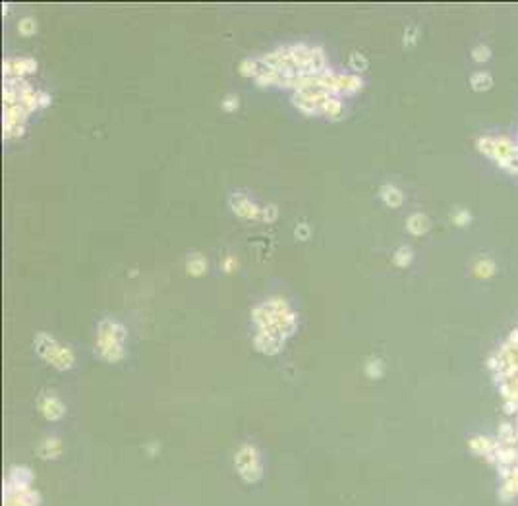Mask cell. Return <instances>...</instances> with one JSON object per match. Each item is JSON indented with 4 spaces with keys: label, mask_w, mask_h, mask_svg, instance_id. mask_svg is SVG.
Returning a JSON list of instances; mask_svg holds the SVG:
<instances>
[{
    "label": "cell",
    "mask_w": 518,
    "mask_h": 506,
    "mask_svg": "<svg viewBox=\"0 0 518 506\" xmlns=\"http://www.w3.org/2000/svg\"><path fill=\"white\" fill-rule=\"evenodd\" d=\"M379 199L383 201L385 207L389 209H399L400 205L404 203V194L399 186L395 184H381L379 188Z\"/></svg>",
    "instance_id": "5b68a950"
},
{
    "label": "cell",
    "mask_w": 518,
    "mask_h": 506,
    "mask_svg": "<svg viewBox=\"0 0 518 506\" xmlns=\"http://www.w3.org/2000/svg\"><path fill=\"white\" fill-rule=\"evenodd\" d=\"M418 35H420V29L418 27H408L404 31V46H414L416 41H418Z\"/></svg>",
    "instance_id": "ac0fdd59"
},
{
    "label": "cell",
    "mask_w": 518,
    "mask_h": 506,
    "mask_svg": "<svg viewBox=\"0 0 518 506\" xmlns=\"http://www.w3.org/2000/svg\"><path fill=\"white\" fill-rule=\"evenodd\" d=\"M470 213L466 211V209H462V211H456L454 215H450V220L456 224V226H464V224H468L470 222Z\"/></svg>",
    "instance_id": "2e32d148"
},
{
    "label": "cell",
    "mask_w": 518,
    "mask_h": 506,
    "mask_svg": "<svg viewBox=\"0 0 518 506\" xmlns=\"http://www.w3.org/2000/svg\"><path fill=\"white\" fill-rule=\"evenodd\" d=\"M470 85H472V89L474 91H487V89H491V85H493V78H491V74L489 72H474L472 74V78H470Z\"/></svg>",
    "instance_id": "30bf717a"
},
{
    "label": "cell",
    "mask_w": 518,
    "mask_h": 506,
    "mask_svg": "<svg viewBox=\"0 0 518 506\" xmlns=\"http://www.w3.org/2000/svg\"><path fill=\"white\" fill-rule=\"evenodd\" d=\"M18 33L22 37H33L37 33V20L33 16H23L18 22Z\"/></svg>",
    "instance_id": "7c38bea8"
},
{
    "label": "cell",
    "mask_w": 518,
    "mask_h": 506,
    "mask_svg": "<svg viewBox=\"0 0 518 506\" xmlns=\"http://www.w3.org/2000/svg\"><path fill=\"white\" fill-rule=\"evenodd\" d=\"M414 261V251L410 245H399L395 251H393V263L397 267H410Z\"/></svg>",
    "instance_id": "9c48e42d"
},
{
    "label": "cell",
    "mask_w": 518,
    "mask_h": 506,
    "mask_svg": "<svg viewBox=\"0 0 518 506\" xmlns=\"http://www.w3.org/2000/svg\"><path fill=\"white\" fill-rule=\"evenodd\" d=\"M228 209L242 220H261L263 219V205L251 199L246 192H232L226 199Z\"/></svg>",
    "instance_id": "7a4b0ae2"
},
{
    "label": "cell",
    "mask_w": 518,
    "mask_h": 506,
    "mask_svg": "<svg viewBox=\"0 0 518 506\" xmlns=\"http://www.w3.org/2000/svg\"><path fill=\"white\" fill-rule=\"evenodd\" d=\"M37 350L41 352V355H43L46 361H50L52 365H56V367H60V369L70 367L72 361H74V357H72L70 350H66L64 346H60L58 342H54L52 338H48V336H45V334H41L39 338H37Z\"/></svg>",
    "instance_id": "3957f363"
},
{
    "label": "cell",
    "mask_w": 518,
    "mask_h": 506,
    "mask_svg": "<svg viewBox=\"0 0 518 506\" xmlns=\"http://www.w3.org/2000/svg\"><path fill=\"white\" fill-rule=\"evenodd\" d=\"M238 107H240V97L236 93H226L223 97V101H221V109L225 112H236Z\"/></svg>",
    "instance_id": "4fadbf2b"
},
{
    "label": "cell",
    "mask_w": 518,
    "mask_h": 506,
    "mask_svg": "<svg viewBox=\"0 0 518 506\" xmlns=\"http://www.w3.org/2000/svg\"><path fill=\"white\" fill-rule=\"evenodd\" d=\"M493 269H495V265H493L491 259H479V263L476 265V273L483 274V276L491 274L493 273Z\"/></svg>",
    "instance_id": "e0dca14e"
},
{
    "label": "cell",
    "mask_w": 518,
    "mask_h": 506,
    "mask_svg": "<svg viewBox=\"0 0 518 506\" xmlns=\"http://www.w3.org/2000/svg\"><path fill=\"white\" fill-rule=\"evenodd\" d=\"M348 66H350V70H352L356 76H360V74H363V72L367 70L369 60L365 58V54H361V52H358V50H352L350 56H348Z\"/></svg>",
    "instance_id": "8fae6325"
},
{
    "label": "cell",
    "mask_w": 518,
    "mask_h": 506,
    "mask_svg": "<svg viewBox=\"0 0 518 506\" xmlns=\"http://www.w3.org/2000/svg\"><path fill=\"white\" fill-rule=\"evenodd\" d=\"M429 228H431V220L424 213H412L406 219V230L412 236H424L429 232Z\"/></svg>",
    "instance_id": "8992f818"
},
{
    "label": "cell",
    "mask_w": 518,
    "mask_h": 506,
    "mask_svg": "<svg viewBox=\"0 0 518 506\" xmlns=\"http://www.w3.org/2000/svg\"><path fill=\"white\" fill-rule=\"evenodd\" d=\"M41 412L45 414V418H48V419H58L60 418V414L64 412V406H62V402L56 398V396H43L41 398Z\"/></svg>",
    "instance_id": "ba28073f"
},
{
    "label": "cell",
    "mask_w": 518,
    "mask_h": 506,
    "mask_svg": "<svg viewBox=\"0 0 518 506\" xmlns=\"http://www.w3.org/2000/svg\"><path fill=\"white\" fill-rule=\"evenodd\" d=\"M221 267H223L225 273H232V271L238 269V259H236L234 255H226V257L221 261Z\"/></svg>",
    "instance_id": "d6986e66"
},
{
    "label": "cell",
    "mask_w": 518,
    "mask_h": 506,
    "mask_svg": "<svg viewBox=\"0 0 518 506\" xmlns=\"http://www.w3.org/2000/svg\"><path fill=\"white\" fill-rule=\"evenodd\" d=\"M277 217H279V209H277L275 203L263 205V219H261V222H275Z\"/></svg>",
    "instance_id": "9a60e30c"
},
{
    "label": "cell",
    "mask_w": 518,
    "mask_h": 506,
    "mask_svg": "<svg viewBox=\"0 0 518 506\" xmlns=\"http://www.w3.org/2000/svg\"><path fill=\"white\" fill-rule=\"evenodd\" d=\"M186 273L192 276H201L207 273V257L201 251H192L186 255Z\"/></svg>",
    "instance_id": "52a82bcc"
},
{
    "label": "cell",
    "mask_w": 518,
    "mask_h": 506,
    "mask_svg": "<svg viewBox=\"0 0 518 506\" xmlns=\"http://www.w3.org/2000/svg\"><path fill=\"white\" fill-rule=\"evenodd\" d=\"M99 348L101 355L114 361L122 355V340H124V329L116 323H103L99 330Z\"/></svg>",
    "instance_id": "6da1fadb"
},
{
    "label": "cell",
    "mask_w": 518,
    "mask_h": 506,
    "mask_svg": "<svg viewBox=\"0 0 518 506\" xmlns=\"http://www.w3.org/2000/svg\"><path fill=\"white\" fill-rule=\"evenodd\" d=\"M472 58H474L476 62H487V60L491 58V48H489L487 44H476V46L472 48Z\"/></svg>",
    "instance_id": "5bb4252c"
},
{
    "label": "cell",
    "mask_w": 518,
    "mask_h": 506,
    "mask_svg": "<svg viewBox=\"0 0 518 506\" xmlns=\"http://www.w3.org/2000/svg\"><path fill=\"white\" fill-rule=\"evenodd\" d=\"M294 236H296L298 240L304 242V240H308V238L312 236V228H310L306 222H300V224L296 226V230H294Z\"/></svg>",
    "instance_id": "ffe728a7"
},
{
    "label": "cell",
    "mask_w": 518,
    "mask_h": 506,
    "mask_svg": "<svg viewBox=\"0 0 518 506\" xmlns=\"http://www.w3.org/2000/svg\"><path fill=\"white\" fill-rule=\"evenodd\" d=\"M4 79H22L27 74L37 72V60L29 56H20V58H6L2 64Z\"/></svg>",
    "instance_id": "277c9868"
}]
</instances>
